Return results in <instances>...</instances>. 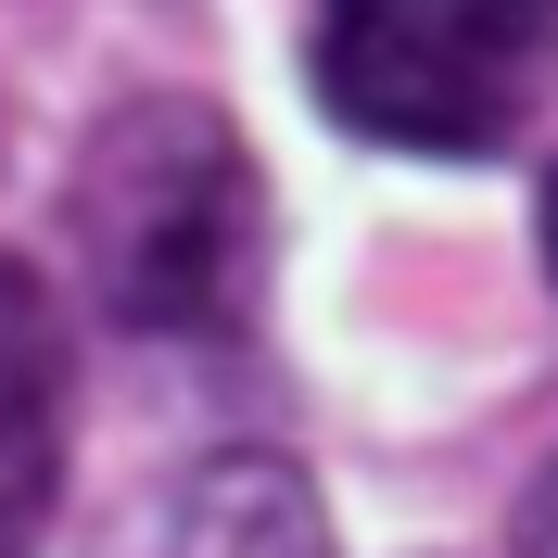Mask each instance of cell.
<instances>
[{"label": "cell", "mask_w": 558, "mask_h": 558, "mask_svg": "<svg viewBox=\"0 0 558 558\" xmlns=\"http://www.w3.org/2000/svg\"><path fill=\"white\" fill-rule=\"evenodd\" d=\"M521 558H558V470L533 483V508H521Z\"/></svg>", "instance_id": "obj_5"}, {"label": "cell", "mask_w": 558, "mask_h": 558, "mask_svg": "<svg viewBox=\"0 0 558 558\" xmlns=\"http://www.w3.org/2000/svg\"><path fill=\"white\" fill-rule=\"evenodd\" d=\"M558 89V0H317V102L330 128L470 166L521 140Z\"/></svg>", "instance_id": "obj_2"}, {"label": "cell", "mask_w": 558, "mask_h": 558, "mask_svg": "<svg viewBox=\"0 0 558 558\" xmlns=\"http://www.w3.org/2000/svg\"><path fill=\"white\" fill-rule=\"evenodd\" d=\"M64 418H76V330L64 292L0 254V558H38L64 508Z\"/></svg>", "instance_id": "obj_3"}, {"label": "cell", "mask_w": 558, "mask_h": 558, "mask_svg": "<svg viewBox=\"0 0 558 558\" xmlns=\"http://www.w3.org/2000/svg\"><path fill=\"white\" fill-rule=\"evenodd\" d=\"M533 242H546V279H558V166H546V204H533Z\"/></svg>", "instance_id": "obj_6"}, {"label": "cell", "mask_w": 558, "mask_h": 558, "mask_svg": "<svg viewBox=\"0 0 558 558\" xmlns=\"http://www.w3.org/2000/svg\"><path fill=\"white\" fill-rule=\"evenodd\" d=\"M64 242L114 330L216 343L267 292V178L216 102L153 89V102H114L89 128L76 191H64Z\"/></svg>", "instance_id": "obj_1"}, {"label": "cell", "mask_w": 558, "mask_h": 558, "mask_svg": "<svg viewBox=\"0 0 558 558\" xmlns=\"http://www.w3.org/2000/svg\"><path fill=\"white\" fill-rule=\"evenodd\" d=\"M166 558H330V521H317V495H305L292 457H216L178 495Z\"/></svg>", "instance_id": "obj_4"}]
</instances>
